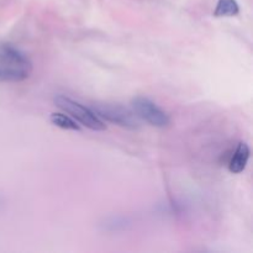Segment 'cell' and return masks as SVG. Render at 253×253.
Returning a JSON list of instances; mask_svg holds the SVG:
<instances>
[{
  "label": "cell",
  "mask_w": 253,
  "mask_h": 253,
  "mask_svg": "<svg viewBox=\"0 0 253 253\" xmlns=\"http://www.w3.org/2000/svg\"><path fill=\"white\" fill-rule=\"evenodd\" d=\"M93 111L100 119L109 121L111 124L126 128V130H138L140 121L136 114L130 109L119 104H94Z\"/></svg>",
  "instance_id": "obj_2"
},
{
  "label": "cell",
  "mask_w": 253,
  "mask_h": 253,
  "mask_svg": "<svg viewBox=\"0 0 253 253\" xmlns=\"http://www.w3.org/2000/svg\"><path fill=\"white\" fill-rule=\"evenodd\" d=\"M131 106L136 116L151 126L163 128L170 124L169 115L146 96H135L131 100Z\"/></svg>",
  "instance_id": "obj_3"
},
{
  "label": "cell",
  "mask_w": 253,
  "mask_h": 253,
  "mask_svg": "<svg viewBox=\"0 0 253 253\" xmlns=\"http://www.w3.org/2000/svg\"><path fill=\"white\" fill-rule=\"evenodd\" d=\"M0 63L26 69L29 72L32 69V63L29 57L9 42H0Z\"/></svg>",
  "instance_id": "obj_4"
},
{
  "label": "cell",
  "mask_w": 253,
  "mask_h": 253,
  "mask_svg": "<svg viewBox=\"0 0 253 253\" xmlns=\"http://www.w3.org/2000/svg\"><path fill=\"white\" fill-rule=\"evenodd\" d=\"M54 104L58 106L59 109L66 111L67 114L76 119L77 121L85 126L86 128L91 131H104L106 130V125L101 121V119L94 113L91 109L86 108V106L82 105L78 101L73 100V99L68 98L66 95H57L54 98Z\"/></svg>",
  "instance_id": "obj_1"
},
{
  "label": "cell",
  "mask_w": 253,
  "mask_h": 253,
  "mask_svg": "<svg viewBox=\"0 0 253 253\" xmlns=\"http://www.w3.org/2000/svg\"><path fill=\"white\" fill-rule=\"evenodd\" d=\"M49 120L57 127L62 128V130H69V131H79L81 127L77 125V123L74 120H72L69 116L64 115V114L59 113H53L49 116Z\"/></svg>",
  "instance_id": "obj_8"
},
{
  "label": "cell",
  "mask_w": 253,
  "mask_h": 253,
  "mask_svg": "<svg viewBox=\"0 0 253 253\" xmlns=\"http://www.w3.org/2000/svg\"><path fill=\"white\" fill-rule=\"evenodd\" d=\"M30 72L26 69L16 68V67L6 66L0 63V82H22L29 78Z\"/></svg>",
  "instance_id": "obj_6"
},
{
  "label": "cell",
  "mask_w": 253,
  "mask_h": 253,
  "mask_svg": "<svg viewBox=\"0 0 253 253\" xmlns=\"http://www.w3.org/2000/svg\"><path fill=\"white\" fill-rule=\"evenodd\" d=\"M250 155H251V151H250L249 145L246 142H240L229 162L230 172L232 174H239V173L244 172L249 163Z\"/></svg>",
  "instance_id": "obj_5"
},
{
  "label": "cell",
  "mask_w": 253,
  "mask_h": 253,
  "mask_svg": "<svg viewBox=\"0 0 253 253\" xmlns=\"http://www.w3.org/2000/svg\"><path fill=\"white\" fill-rule=\"evenodd\" d=\"M239 12L240 5L236 0H219L214 15L216 17H231L236 16Z\"/></svg>",
  "instance_id": "obj_7"
}]
</instances>
